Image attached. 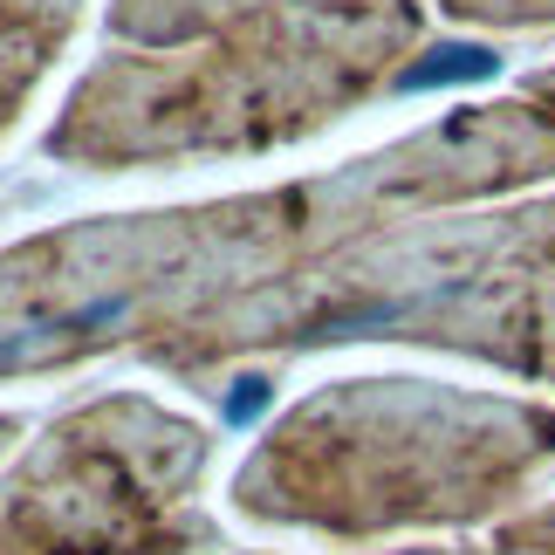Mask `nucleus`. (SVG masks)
Instances as JSON below:
<instances>
[{
	"mask_svg": "<svg viewBox=\"0 0 555 555\" xmlns=\"http://www.w3.org/2000/svg\"><path fill=\"white\" fill-rule=\"evenodd\" d=\"M192 433L144 404H96L0 487V555H172V474Z\"/></svg>",
	"mask_w": 555,
	"mask_h": 555,
	"instance_id": "f257e3e1",
	"label": "nucleus"
},
{
	"mask_svg": "<svg viewBox=\"0 0 555 555\" xmlns=\"http://www.w3.org/2000/svg\"><path fill=\"white\" fill-rule=\"evenodd\" d=\"M76 0H0V124L21 103V90L49 69V49L69 35Z\"/></svg>",
	"mask_w": 555,
	"mask_h": 555,
	"instance_id": "f03ea898",
	"label": "nucleus"
},
{
	"mask_svg": "<svg viewBox=\"0 0 555 555\" xmlns=\"http://www.w3.org/2000/svg\"><path fill=\"white\" fill-rule=\"evenodd\" d=\"M453 8L487 21H535V14H555V0H453Z\"/></svg>",
	"mask_w": 555,
	"mask_h": 555,
	"instance_id": "7ed1b4c3",
	"label": "nucleus"
},
{
	"mask_svg": "<svg viewBox=\"0 0 555 555\" xmlns=\"http://www.w3.org/2000/svg\"><path fill=\"white\" fill-rule=\"evenodd\" d=\"M0 433H8V425H0Z\"/></svg>",
	"mask_w": 555,
	"mask_h": 555,
	"instance_id": "20e7f679",
	"label": "nucleus"
}]
</instances>
